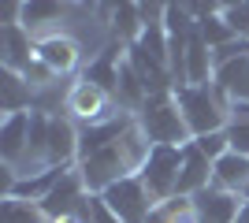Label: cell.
Returning <instances> with one entry per match:
<instances>
[{
    "mask_svg": "<svg viewBox=\"0 0 249 223\" xmlns=\"http://www.w3.org/2000/svg\"><path fill=\"white\" fill-rule=\"evenodd\" d=\"M175 101H178V112H182V119H186V127H190V138H201V134H212V130L227 127L231 97L216 82L175 86Z\"/></svg>",
    "mask_w": 249,
    "mask_h": 223,
    "instance_id": "1",
    "label": "cell"
},
{
    "mask_svg": "<svg viewBox=\"0 0 249 223\" xmlns=\"http://www.w3.org/2000/svg\"><path fill=\"white\" fill-rule=\"evenodd\" d=\"M138 127L149 134L153 145H186L190 138V127L182 112H178V101H175V89H167V93H153L145 104L134 112Z\"/></svg>",
    "mask_w": 249,
    "mask_h": 223,
    "instance_id": "2",
    "label": "cell"
},
{
    "mask_svg": "<svg viewBox=\"0 0 249 223\" xmlns=\"http://www.w3.org/2000/svg\"><path fill=\"white\" fill-rule=\"evenodd\" d=\"M126 108L115 101L112 89L89 82V78H78L67 93V104H63V116H71L78 127H97V123H108V119L123 116Z\"/></svg>",
    "mask_w": 249,
    "mask_h": 223,
    "instance_id": "3",
    "label": "cell"
},
{
    "mask_svg": "<svg viewBox=\"0 0 249 223\" xmlns=\"http://www.w3.org/2000/svg\"><path fill=\"white\" fill-rule=\"evenodd\" d=\"M101 201L123 223H145L149 212H153V205H156L153 193H149V186L142 182V175H126V179L112 182V186L101 193Z\"/></svg>",
    "mask_w": 249,
    "mask_h": 223,
    "instance_id": "4",
    "label": "cell"
},
{
    "mask_svg": "<svg viewBox=\"0 0 249 223\" xmlns=\"http://www.w3.org/2000/svg\"><path fill=\"white\" fill-rule=\"evenodd\" d=\"M178 168H182V145H153L145 168H142V182L149 186L153 201L171 197L178 190Z\"/></svg>",
    "mask_w": 249,
    "mask_h": 223,
    "instance_id": "5",
    "label": "cell"
},
{
    "mask_svg": "<svg viewBox=\"0 0 249 223\" xmlns=\"http://www.w3.org/2000/svg\"><path fill=\"white\" fill-rule=\"evenodd\" d=\"M82 56H86V49H82V41H78L74 34H67V30L37 34V60H45L60 78L71 74V71H78Z\"/></svg>",
    "mask_w": 249,
    "mask_h": 223,
    "instance_id": "6",
    "label": "cell"
},
{
    "mask_svg": "<svg viewBox=\"0 0 249 223\" xmlns=\"http://www.w3.org/2000/svg\"><path fill=\"white\" fill-rule=\"evenodd\" d=\"M86 197H89V190H86L82 175H78V168H71V171H63V179L56 182V186L45 193V201H37V205H41V212L49 216V223H56V220H63V216H71Z\"/></svg>",
    "mask_w": 249,
    "mask_h": 223,
    "instance_id": "7",
    "label": "cell"
},
{
    "mask_svg": "<svg viewBox=\"0 0 249 223\" xmlns=\"http://www.w3.org/2000/svg\"><path fill=\"white\" fill-rule=\"evenodd\" d=\"M242 193H231L223 186H205L201 193H194V205H197V220L201 223H234L238 220V208H242Z\"/></svg>",
    "mask_w": 249,
    "mask_h": 223,
    "instance_id": "8",
    "label": "cell"
},
{
    "mask_svg": "<svg viewBox=\"0 0 249 223\" xmlns=\"http://www.w3.org/2000/svg\"><path fill=\"white\" fill-rule=\"evenodd\" d=\"M30 116L34 112H8L0 123V160L4 164H19L26 145H30Z\"/></svg>",
    "mask_w": 249,
    "mask_h": 223,
    "instance_id": "9",
    "label": "cell"
},
{
    "mask_svg": "<svg viewBox=\"0 0 249 223\" xmlns=\"http://www.w3.org/2000/svg\"><path fill=\"white\" fill-rule=\"evenodd\" d=\"M205 186H212V160L201 153L194 141L182 145V168H178V190L175 193H201Z\"/></svg>",
    "mask_w": 249,
    "mask_h": 223,
    "instance_id": "10",
    "label": "cell"
},
{
    "mask_svg": "<svg viewBox=\"0 0 249 223\" xmlns=\"http://www.w3.org/2000/svg\"><path fill=\"white\" fill-rule=\"evenodd\" d=\"M34 56H37V37L26 26H4V67L8 71H26Z\"/></svg>",
    "mask_w": 249,
    "mask_h": 223,
    "instance_id": "11",
    "label": "cell"
},
{
    "mask_svg": "<svg viewBox=\"0 0 249 223\" xmlns=\"http://www.w3.org/2000/svg\"><path fill=\"white\" fill-rule=\"evenodd\" d=\"M212 182L223 186V190H231V193H242L246 182H249V156L227 149L219 160H212Z\"/></svg>",
    "mask_w": 249,
    "mask_h": 223,
    "instance_id": "12",
    "label": "cell"
},
{
    "mask_svg": "<svg viewBox=\"0 0 249 223\" xmlns=\"http://www.w3.org/2000/svg\"><path fill=\"white\" fill-rule=\"evenodd\" d=\"M212 82H216L231 101H249V52L234 56L227 64H219L216 74H212Z\"/></svg>",
    "mask_w": 249,
    "mask_h": 223,
    "instance_id": "13",
    "label": "cell"
},
{
    "mask_svg": "<svg viewBox=\"0 0 249 223\" xmlns=\"http://www.w3.org/2000/svg\"><path fill=\"white\" fill-rule=\"evenodd\" d=\"M145 223H201L197 220V205L190 193H171V197H160L153 205Z\"/></svg>",
    "mask_w": 249,
    "mask_h": 223,
    "instance_id": "14",
    "label": "cell"
},
{
    "mask_svg": "<svg viewBox=\"0 0 249 223\" xmlns=\"http://www.w3.org/2000/svg\"><path fill=\"white\" fill-rule=\"evenodd\" d=\"M212 74H216V60H212V45L194 30L190 37V49H186V82L201 86V82H212Z\"/></svg>",
    "mask_w": 249,
    "mask_h": 223,
    "instance_id": "15",
    "label": "cell"
},
{
    "mask_svg": "<svg viewBox=\"0 0 249 223\" xmlns=\"http://www.w3.org/2000/svg\"><path fill=\"white\" fill-rule=\"evenodd\" d=\"M4 97H0V108H4V116L8 112H30L34 108V86L22 78V71H8L4 67V82H0Z\"/></svg>",
    "mask_w": 249,
    "mask_h": 223,
    "instance_id": "16",
    "label": "cell"
},
{
    "mask_svg": "<svg viewBox=\"0 0 249 223\" xmlns=\"http://www.w3.org/2000/svg\"><path fill=\"white\" fill-rule=\"evenodd\" d=\"M0 223H49L37 201H22V197H0Z\"/></svg>",
    "mask_w": 249,
    "mask_h": 223,
    "instance_id": "17",
    "label": "cell"
},
{
    "mask_svg": "<svg viewBox=\"0 0 249 223\" xmlns=\"http://www.w3.org/2000/svg\"><path fill=\"white\" fill-rule=\"evenodd\" d=\"M197 34L205 37L212 49H219V45H227V41H234L238 34L231 30V22L223 19V11H216V15H205V19H197Z\"/></svg>",
    "mask_w": 249,
    "mask_h": 223,
    "instance_id": "18",
    "label": "cell"
},
{
    "mask_svg": "<svg viewBox=\"0 0 249 223\" xmlns=\"http://www.w3.org/2000/svg\"><path fill=\"white\" fill-rule=\"evenodd\" d=\"M194 145H197L208 160H219V156H223V153L231 149V141H227V127H223V130H212V134H201V138H194Z\"/></svg>",
    "mask_w": 249,
    "mask_h": 223,
    "instance_id": "19",
    "label": "cell"
},
{
    "mask_svg": "<svg viewBox=\"0 0 249 223\" xmlns=\"http://www.w3.org/2000/svg\"><path fill=\"white\" fill-rule=\"evenodd\" d=\"M227 141L234 153H246L249 156V119H231L227 123Z\"/></svg>",
    "mask_w": 249,
    "mask_h": 223,
    "instance_id": "20",
    "label": "cell"
},
{
    "mask_svg": "<svg viewBox=\"0 0 249 223\" xmlns=\"http://www.w3.org/2000/svg\"><path fill=\"white\" fill-rule=\"evenodd\" d=\"M223 19L231 22V30L238 34V37H249V0L238 4V8H231V11H223Z\"/></svg>",
    "mask_w": 249,
    "mask_h": 223,
    "instance_id": "21",
    "label": "cell"
},
{
    "mask_svg": "<svg viewBox=\"0 0 249 223\" xmlns=\"http://www.w3.org/2000/svg\"><path fill=\"white\" fill-rule=\"evenodd\" d=\"M178 4H182L194 19H205V15H216L219 11V0H178Z\"/></svg>",
    "mask_w": 249,
    "mask_h": 223,
    "instance_id": "22",
    "label": "cell"
},
{
    "mask_svg": "<svg viewBox=\"0 0 249 223\" xmlns=\"http://www.w3.org/2000/svg\"><path fill=\"white\" fill-rule=\"evenodd\" d=\"M89 208H93V223H123L112 208H108V205L101 201V193H93V197H89Z\"/></svg>",
    "mask_w": 249,
    "mask_h": 223,
    "instance_id": "23",
    "label": "cell"
},
{
    "mask_svg": "<svg viewBox=\"0 0 249 223\" xmlns=\"http://www.w3.org/2000/svg\"><path fill=\"white\" fill-rule=\"evenodd\" d=\"M234 223H249V201H242V208H238V220Z\"/></svg>",
    "mask_w": 249,
    "mask_h": 223,
    "instance_id": "24",
    "label": "cell"
},
{
    "mask_svg": "<svg viewBox=\"0 0 249 223\" xmlns=\"http://www.w3.org/2000/svg\"><path fill=\"white\" fill-rule=\"evenodd\" d=\"M238 4H246V0H219V11H231V8H238Z\"/></svg>",
    "mask_w": 249,
    "mask_h": 223,
    "instance_id": "25",
    "label": "cell"
},
{
    "mask_svg": "<svg viewBox=\"0 0 249 223\" xmlns=\"http://www.w3.org/2000/svg\"><path fill=\"white\" fill-rule=\"evenodd\" d=\"M242 197H246V201H249V182H246V190H242Z\"/></svg>",
    "mask_w": 249,
    "mask_h": 223,
    "instance_id": "26",
    "label": "cell"
}]
</instances>
